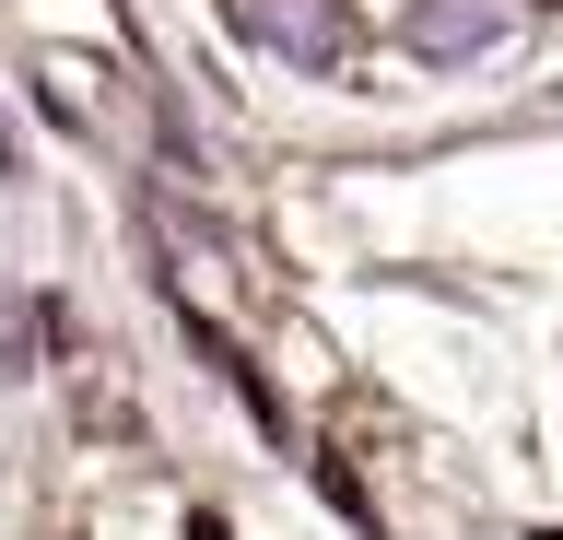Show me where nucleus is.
<instances>
[{
  "label": "nucleus",
  "mask_w": 563,
  "mask_h": 540,
  "mask_svg": "<svg viewBox=\"0 0 563 540\" xmlns=\"http://www.w3.org/2000/svg\"><path fill=\"white\" fill-rule=\"evenodd\" d=\"M223 24L294 71H341V0H223Z\"/></svg>",
  "instance_id": "f03ea898"
},
{
  "label": "nucleus",
  "mask_w": 563,
  "mask_h": 540,
  "mask_svg": "<svg viewBox=\"0 0 563 540\" xmlns=\"http://www.w3.org/2000/svg\"><path fill=\"white\" fill-rule=\"evenodd\" d=\"M517 36V0H399V47L422 71H470Z\"/></svg>",
  "instance_id": "f257e3e1"
}]
</instances>
